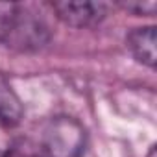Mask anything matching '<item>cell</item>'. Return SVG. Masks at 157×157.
<instances>
[{
    "label": "cell",
    "mask_w": 157,
    "mask_h": 157,
    "mask_svg": "<svg viewBox=\"0 0 157 157\" xmlns=\"http://www.w3.org/2000/svg\"><path fill=\"white\" fill-rule=\"evenodd\" d=\"M50 39L46 22L28 6L0 2V43L15 50L30 52L43 48Z\"/></svg>",
    "instance_id": "1"
},
{
    "label": "cell",
    "mask_w": 157,
    "mask_h": 157,
    "mask_svg": "<svg viewBox=\"0 0 157 157\" xmlns=\"http://www.w3.org/2000/svg\"><path fill=\"white\" fill-rule=\"evenodd\" d=\"M85 148V129L70 117L52 118L43 131L41 157H80Z\"/></svg>",
    "instance_id": "2"
},
{
    "label": "cell",
    "mask_w": 157,
    "mask_h": 157,
    "mask_svg": "<svg viewBox=\"0 0 157 157\" xmlns=\"http://www.w3.org/2000/svg\"><path fill=\"white\" fill-rule=\"evenodd\" d=\"M52 10L56 11L57 19H61L65 24L74 26V28H89L100 24L109 11V6L104 2H52Z\"/></svg>",
    "instance_id": "3"
},
{
    "label": "cell",
    "mask_w": 157,
    "mask_h": 157,
    "mask_svg": "<svg viewBox=\"0 0 157 157\" xmlns=\"http://www.w3.org/2000/svg\"><path fill=\"white\" fill-rule=\"evenodd\" d=\"M126 44H128L131 56L139 63H142L150 68H155V65H157V28L155 26L135 28L133 32L128 33Z\"/></svg>",
    "instance_id": "4"
},
{
    "label": "cell",
    "mask_w": 157,
    "mask_h": 157,
    "mask_svg": "<svg viewBox=\"0 0 157 157\" xmlns=\"http://www.w3.org/2000/svg\"><path fill=\"white\" fill-rule=\"evenodd\" d=\"M22 118V105L11 85L0 78V124L15 126Z\"/></svg>",
    "instance_id": "5"
},
{
    "label": "cell",
    "mask_w": 157,
    "mask_h": 157,
    "mask_svg": "<svg viewBox=\"0 0 157 157\" xmlns=\"http://www.w3.org/2000/svg\"><path fill=\"white\" fill-rule=\"evenodd\" d=\"M122 8L137 15H151L157 10V2H153V0H148V2H124Z\"/></svg>",
    "instance_id": "6"
},
{
    "label": "cell",
    "mask_w": 157,
    "mask_h": 157,
    "mask_svg": "<svg viewBox=\"0 0 157 157\" xmlns=\"http://www.w3.org/2000/svg\"><path fill=\"white\" fill-rule=\"evenodd\" d=\"M0 157H41V153H30V151L13 148V150H8L4 153H0Z\"/></svg>",
    "instance_id": "7"
}]
</instances>
